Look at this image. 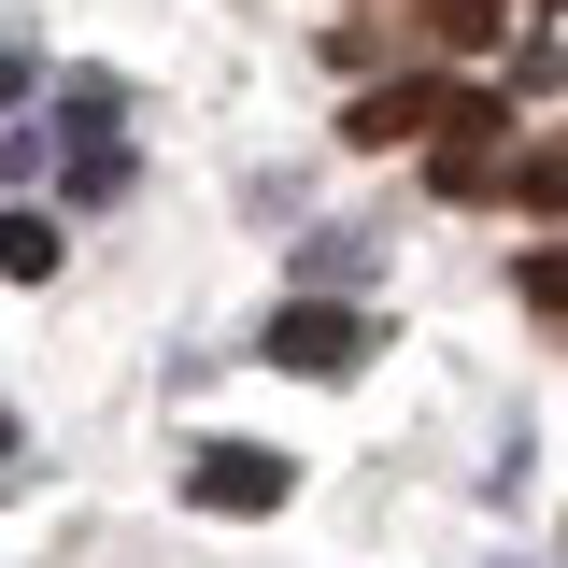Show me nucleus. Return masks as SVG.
<instances>
[{"label":"nucleus","instance_id":"nucleus-5","mask_svg":"<svg viewBox=\"0 0 568 568\" xmlns=\"http://www.w3.org/2000/svg\"><path fill=\"white\" fill-rule=\"evenodd\" d=\"M114 114H129L114 71H71V85H58V129H71V142H114Z\"/></svg>","mask_w":568,"mask_h":568},{"label":"nucleus","instance_id":"nucleus-9","mask_svg":"<svg viewBox=\"0 0 568 568\" xmlns=\"http://www.w3.org/2000/svg\"><path fill=\"white\" fill-rule=\"evenodd\" d=\"M526 313H568V242H540V256H526Z\"/></svg>","mask_w":568,"mask_h":568},{"label":"nucleus","instance_id":"nucleus-7","mask_svg":"<svg viewBox=\"0 0 568 568\" xmlns=\"http://www.w3.org/2000/svg\"><path fill=\"white\" fill-rule=\"evenodd\" d=\"M71 200H129V142H71Z\"/></svg>","mask_w":568,"mask_h":568},{"label":"nucleus","instance_id":"nucleus-8","mask_svg":"<svg viewBox=\"0 0 568 568\" xmlns=\"http://www.w3.org/2000/svg\"><path fill=\"white\" fill-rule=\"evenodd\" d=\"M497 14H511V0H426V29H440V43H497Z\"/></svg>","mask_w":568,"mask_h":568},{"label":"nucleus","instance_id":"nucleus-6","mask_svg":"<svg viewBox=\"0 0 568 568\" xmlns=\"http://www.w3.org/2000/svg\"><path fill=\"white\" fill-rule=\"evenodd\" d=\"M511 200H540V213H568V142H526V156H511Z\"/></svg>","mask_w":568,"mask_h":568},{"label":"nucleus","instance_id":"nucleus-10","mask_svg":"<svg viewBox=\"0 0 568 568\" xmlns=\"http://www.w3.org/2000/svg\"><path fill=\"white\" fill-rule=\"evenodd\" d=\"M29 85H43V71H29V43H0V114H14Z\"/></svg>","mask_w":568,"mask_h":568},{"label":"nucleus","instance_id":"nucleus-4","mask_svg":"<svg viewBox=\"0 0 568 568\" xmlns=\"http://www.w3.org/2000/svg\"><path fill=\"white\" fill-rule=\"evenodd\" d=\"M58 256H71V242H58V213H43V200L0 213V271H14V284H58Z\"/></svg>","mask_w":568,"mask_h":568},{"label":"nucleus","instance_id":"nucleus-2","mask_svg":"<svg viewBox=\"0 0 568 568\" xmlns=\"http://www.w3.org/2000/svg\"><path fill=\"white\" fill-rule=\"evenodd\" d=\"M185 497H200V511H227V526H256V511H284V497H298V469H284L271 440H200V455H185Z\"/></svg>","mask_w":568,"mask_h":568},{"label":"nucleus","instance_id":"nucleus-1","mask_svg":"<svg viewBox=\"0 0 568 568\" xmlns=\"http://www.w3.org/2000/svg\"><path fill=\"white\" fill-rule=\"evenodd\" d=\"M256 355H271V369H313V384H342V369H369V313H355V298H284Z\"/></svg>","mask_w":568,"mask_h":568},{"label":"nucleus","instance_id":"nucleus-3","mask_svg":"<svg viewBox=\"0 0 568 568\" xmlns=\"http://www.w3.org/2000/svg\"><path fill=\"white\" fill-rule=\"evenodd\" d=\"M369 256H384L369 227H313V242H298V298H355V284H369Z\"/></svg>","mask_w":568,"mask_h":568}]
</instances>
